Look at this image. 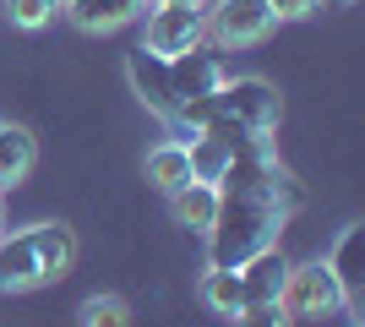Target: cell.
<instances>
[{
  "instance_id": "obj_1",
  "label": "cell",
  "mask_w": 365,
  "mask_h": 327,
  "mask_svg": "<svg viewBox=\"0 0 365 327\" xmlns=\"http://www.w3.org/2000/svg\"><path fill=\"white\" fill-rule=\"evenodd\" d=\"M300 207L289 170L278 164L273 137L245 142L240 153L229 158L224 180H218V218L207 229V267H245L257 251L278 246V229L289 224V213Z\"/></svg>"
},
{
  "instance_id": "obj_2",
  "label": "cell",
  "mask_w": 365,
  "mask_h": 327,
  "mask_svg": "<svg viewBox=\"0 0 365 327\" xmlns=\"http://www.w3.org/2000/svg\"><path fill=\"white\" fill-rule=\"evenodd\" d=\"M76 262V234L66 224H33L22 234H0V295H28L66 279Z\"/></svg>"
},
{
  "instance_id": "obj_3",
  "label": "cell",
  "mask_w": 365,
  "mask_h": 327,
  "mask_svg": "<svg viewBox=\"0 0 365 327\" xmlns=\"http://www.w3.org/2000/svg\"><path fill=\"white\" fill-rule=\"evenodd\" d=\"M284 311L289 322H327V316H344L349 300H344V284L327 262H305V267H289L284 279Z\"/></svg>"
},
{
  "instance_id": "obj_4",
  "label": "cell",
  "mask_w": 365,
  "mask_h": 327,
  "mask_svg": "<svg viewBox=\"0 0 365 327\" xmlns=\"http://www.w3.org/2000/svg\"><path fill=\"white\" fill-rule=\"evenodd\" d=\"M273 6L267 0H213L207 11V33H213L218 49H251L273 33Z\"/></svg>"
},
{
  "instance_id": "obj_5",
  "label": "cell",
  "mask_w": 365,
  "mask_h": 327,
  "mask_svg": "<svg viewBox=\"0 0 365 327\" xmlns=\"http://www.w3.org/2000/svg\"><path fill=\"white\" fill-rule=\"evenodd\" d=\"M207 38V6H148L142 49L153 55H185Z\"/></svg>"
},
{
  "instance_id": "obj_6",
  "label": "cell",
  "mask_w": 365,
  "mask_h": 327,
  "mask_svg": "<svg viewBox=\"0 0 365 327\" xmlns=\"http://www.w3.org/2000/svg\"><path fill=\"white\" fill-rule=\"evenodd\" d=\"M169 61V93H175V120H180V109H191L197 98H207L224 82V61H218L213 49H185V55H164ZM169 120V131H175Z\"/></svg>"
},
{
  "instance_id": "obj_7",
  "label": "cell",
  "mask_w": 365,
  "mask_h": 327,
  "mask_svg": "<svg viewBox=\"0 0 365 327\" xmlns=\"http://www.w3.org/2000/svg\"><path fill=\"white\" fill-rule=\"evenodd\" d=\"M125 77H131V88H137V98L158 115V120H175V93H169V61L164 55H153V49H131L125 55Z\"/></svg>"
},
{
  "instance_id": "obj_8",
  "label": "cell",
  "mask_w": 365,
  "mask_h": 327,
  "mask_svg": "<svg viewBox=\"0 0 365 327\" xmlns=\"http://www.w3.org/2000/svg\"><path fill=\"white\" fill-rule=\"evenodd\" d=\"M240 273V306H267V300H278L284 295V279H289V262H284V251L278 246H267V251H257L245 267H235Z\"/></svg>"
},
{
  "instance_id": "obj_9",
  "label": "cell",
  "mask_w": 365,
  "mask_h": 327,
  "mask_svg": "<svg viewBox=\"0 0 365 327\" xmlns=\"http://www.w3.org/2000/svg\"><path fill=\"white\" fill-rule=\"evenodd\" d=\"M360 246H365V229L360 224H349L344 229V240H338V251H333V273H338V284H344V300H349V316L360 322V311H365V273H360Z\"/></svg>"
},
{
  "instance_id": "obj_10",
  "label": "cell",
  "mask_w": 365,
  "mask_h": 327,
  "mask_svg": "<svg viewBox=\"0 0 365 327\" xmlns=\"http://www.w3.org/2000/svg\"><path fill=\"white\" fill-rule=\"evenodd\" d=\"M148 6L153 0H66V16L88 33H109L120 22H131V16H148Z\"/></svg>"
},
{
  "instance_id": "obj_11",
  "label": "cell",
  "mask_w": 365,
  "mask_h": 327,
  "mask_svg": "<svg viewBox=\"0 0 365 327\" xmlns=\"http://www.w3.org/2000/svg\"><path fill=\"white\" fill-rule=\"evenodd\" d=\"M33 158H38L33 131H28V125H16V120H0V191L16 186V180H28Z\"/></svg>"
},
{
  "instance_id": "obj_12",
  "label": "cell",
  "mask_w": 365,
  "mask_h": 327,
  "mask_svg": "<svg viewBox=\"0 0 365 327\" xmlns=\"http://www.w3.org/2000/svg\"><path fill=\"white\" fill-rule=\"evenodd\" d=\"M169 207H175V218H180L185 229L207 234L218 218V186H207V180H185V186L169 191Z\"/></svg>"
},
{
  "instance_id": "obj_13",
  "label": "cell",
  "mask_w": 365,
  "mask_h": 327,
  "mask_svg": "<svg viewBox=\"0 0 365 327\" xmlns=\"http://www.w3.org/2000/svg\"><path fill=\"white\" fill-rule=\"evenodd\" d=\"M148 180L158 191H175L191 180V158H185V142H164V147H153L148 158Z\"/></svg>"
},
{
  "instance_id": "obj_14",
  "label": "cell",
  "mask_w": 365,
  "mask_h": 327,
  "mask_svg": "<svg viewBox=\"0 0 365 327\" xmlns=\"http://www.w3.org/2000/svg\"><path fill=\"white\" fill-rule=\"evenodd\" d=\"M202 300H207V306H213L218 316H235L240 311V273H224V267H207V273H202Z\"/></svg>"
},
{
  "instance_id": "obj_15",
  "label": "cell",
  "mask_w": 365,
  "mask_h": 327,
  "mask_svg": "<svg viewBox=\"0 0 365 327\" xmlns=\"http://www.w3.org/2000/svg\"><path fill=\"white\" fill-rule=\"evenodd\" d=\"M82 327H131V306L120 295H93L82 300Z\"/></svg>"
},
{
  "instance_id": "obj_16",
  "label": "cell",
  "mask_w": 365,
  "mask_h": 327,
  "mask_svg": "<svg viewBox=\"0 0 365 327\" xmlns=\"http://www.w3.org/2000/svg\"><path fill=\"white\" fill-rule=\"evenodd\" d=\"M0 6H6V16L16 28H49L66 11V0H0Z\"/></svg>"
},
{
  "instance_id": "obj_17",
  "label": "cell",
  "mask_w": 365,
  "mask_h": 327,
  "mask_svg": "<svg viewBox=\"0 0 365 327\" xmlns=\"http://www.w3.org/2000/svg\"><path fill=\"white\" fill-rule=\"evenodd\" d=\"M229 322L235 327H289V311H284V300H267V306H240Z\"/></svg>"
},
{
  "instance_id": "obj_18",
  "label": "cell",
  "mask_w": 365,
  "mask_h": 327,
  "mask_svg": "<svg viewBox=\"0 0 365 327\" xmlns=\"http://www.w3.org/2000/svg\"><path fill=\"white\" fill-rule=\"evenodd\" d=\"M273 6V16H289V22H300V16H317L322 0H267Z\"/></svg>"
},
{
  "instance_id": "obj_19",
  "label": "cell",
  "mask_w": 365,
  "mask_h": 327,
  "mask_svg": "<svg viewBox=\"0 0 365 327\" xmlns=\"http://www.w3.org/2000/svg\"><path fill=\"white\" fill-rule=\"evenodd\" d=\"M153 6H207V0H153Z\"/></svg>"
},
{
  "instance_id": "obj_20",
  "label": "cell",
  "mask_w": 365,
  "mask_h": 327,
  "mask_svg": "<svg viewBox=\"0 0 365 327\" xmlns=\"http://www.w3.org/2000/svg\"><path fill=\"white\" fill-rule=\"evenodd\" d=\"M0 229H6V191H0Z\"/></svg>"
},
{
  "instance_id": "obj_21",
  "label": "cell",
  "mask_w": 365,
  "mask_h": 327,
  "mask_svg": "<svg viewBox=\"0 0 365 327\" xmlns=\"http://www.w3.org/2000/svg\"><path fill=\"white\" fill-rule=\"evenodd\" d=\"M327 6H354V0H327Z\"/></svg>"
}]
</instances>
